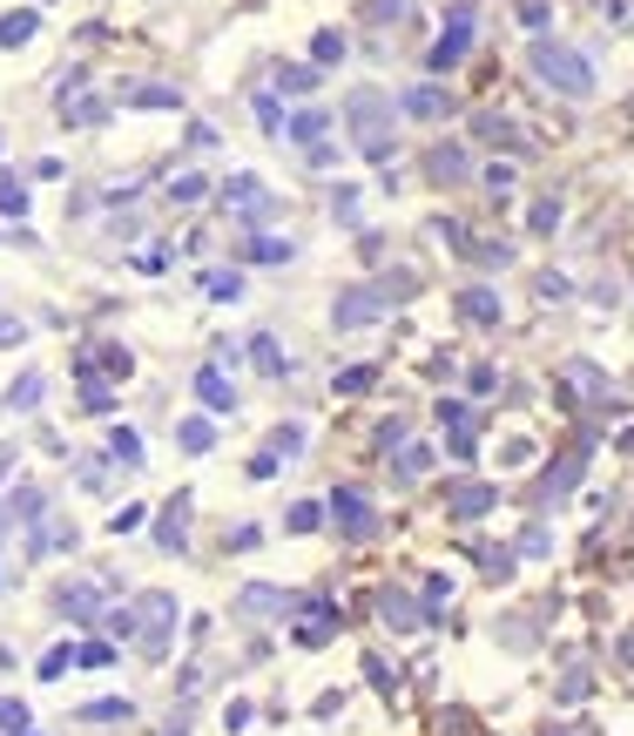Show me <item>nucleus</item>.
Returning <instances> with one entry per match:
<instances>
[{"instance_id": "c9c22d12", "label": "nucleus", "mask_w": 634, "mask_h": 736, "mask_svg": "<svg viewBox=\"0 0 634 736\" xmlns=\"http://www.w3.org/2000/svg\"><path fill=\"white\" fill-rule=\"evenodd\" d=\"M250 258H263V264H278V258H291V243H278V236H256V243H250Z\"/></svg>"}, {"instance_id": "c03bdc74", "label": "nucleus", "mask_w": 634, "mask_h": 736, "mask_svg": "<svg viewBox=\"0 0 634 736\" xmlns=\"http://www.w3.org/2000/svg\"><path fill=\"white\" fill-rule=\"evenodd\" d=\"M365 676H372V689H385V696H392V669H385V663H379V656H372V663H365Z\"/></svg>"}, {"instance_id": "473e14b6", "label": "nucleus", "mask_w": 634, "mask_h": 736, "mask_svg": "<svg viewBox=\"0 0 634 736\" xmlns=\"http://www.w3.org/2000/svg\"><path fill=\"white\" fill-rule=\"evenodd\" d=\"M372 379H379L372 365H351V372H338V392H351V399H358V392H372Z\"/></svg>"}, {"instance_id": "20e7f679", "label": "nucleus", "mask_w": 634, "mask_h": 736, "mask_svg": "<svg viewBox=\"0 0 634 736\" xmlns=\"http://www.w3.org/2000/svg\"><path fill=\"white\" fill-rule=\"evenodd\" d=\"M331 527H338L344 541H372V534H379V514H372V501L358 494V486H338V494H331Z\"/></svg>"}, {"instance_id": "0eeeda50", "label": "nucleus", "mask_w": 634, "mask_h": 736, "mask_svg": "<svg viewBox=\"0 0 634 736\" xmlns=\"http://www.w3.org/2000/svg\"><path fill=\"white\" fill-rule=\"evenodd\" d=\"M466 41H473V14H452V28L439 34V48H432V74H445V68H460V54H466Z\"/></svg>"}, {"instance_id": "6e6552de", "label": "nucleus", "mask_w": 634, "mask_h": 736, "mask_svg": "<svg viewBox=\"0 0 634 736\" xmlns=\"http://www.w3.org/2000/svg\"><path fill=\"white\" fill-rule=\"evenodd\" d=\"M243 615H256V622H291V615H298V595H284V588H243Z\"/></svg>"}, {"instance_id": "6ab92c4d", "label": "nucleus", "mask_w": 634, "mask_h": 736, "mask_svg": "<svg viewBox=\"0 0 634 736\" xmlns=\"http://www.w3.org/2000/svg\"><path fill=\"white\" fill-rule=\"evenodd\" d=\"M460 311H466V317H480V324H500V298H493L486 284H473V291H460Z\"/></svg>"}, {"instance_id": "e433bc0d", "label": "nucleus", "mask_w": 634, "mask_h": 736, "mask_svg": "<svg viewBox=\"0 0 634 736\" xmlns=\"http://www.w3.org/2000/svg\"><path fill=\"white\" fill-rule=\"evenodd\" d=\"M318 521H324V507H311V501H298V507H291V527H298V534H311Z\"/></svg>"}, {"instance_id": "423d86ee", "label": "nucleus", "mask_w": 634, "mask_h": 736, "mask_svg": "<svg viewBox=\"0 0 634 736\" xmlns=\"http://www.w3.org/2000/svg\"><path fill=\"white\" fill-rule=\"evenodd\" d=\"M183 541H190V494H175V501L155 514V547H162V554H183Z\"/></svg>"}, {"instance_id": "5701e85b", "label": "nucleus", "mask_w": 634, "mask_h": 736, "mask_svg": "<svg viewBox=\"0 0 634 736\" xmlns=\"http://www.w3.org/2000/svg\"><path fill=\"white\" fill-rule=\"evenodd\" d=\"M102 115H109V109H102L95 95H81V102L61 95V122H68V129H88V122H102Z\"/></svg>"}, {"instance_id": "a878e982", "label": "nucleus", "mask_w": 634, "mask_h": 736, "mask_svg": "<svg viewBox=\"0 0 634 736\" xmlns=\"http://www.w3.org/2000/svg\"><path fill=\"white\" fill-rule=\"evenodd\" d=\"M432 177H439V183H460V177H466V155H460V149H432Z\"/></svg>"}, {"instance_id": "f704fd0d", "label": "nucleus", "mask_w": 634, "mask_h": 736, "mask_svg": "<svg viewBox=\"0 0 634 736\" xmlns=\"http://www.w3.org/2000/svg\"><path fill=\"white\" fill-rule=\"evenodd\" d=\"M554 223H561V196H540L533 203V230H554Z\"/></svg>"}, {"instance_id": "b1692460", "label": "nucleus", "mask_w": 634, "mask_h": 736, "mask_svg": "<svg viewBox=\"0 0 634 736\" xmlns=\"http://www.w3.org/2000/svg\"><path fill=\"white\" fill-rule=\"evenodd\" d=\"M175 440H183V453H210V446H217L210 420H183V426H175Z\"/></svg>"}, {"instance_id": "f257e3e1", "label": "nucleus", "mask_w": 634, "mask_h": 736, "mask_svg": "<svg viewBox=\"0 0 634 736\" xmlns=\"http://www.w3.org/2000/svg\"><path fill=\"white\" fill-rule=\"evenodd\" d=\"M351 135L372 162H392V129H385V95L379 89H358L351 95Z\"/></svg>"}, {"instance_id": "a18cd8bd", "label": "nucleus", "mask_w": 634, "mask_h": 736, "mask_svg": "<svg viewBox=\"0 0 634 736\" xmlns=\"http://www.w3.org/2000/svg\"><path fill=\"white\" fill-rule=\"evenodd\" d=\"M8 466H14V446H0V480H8Z\"/></svg>"}, {"instance_id": "72a5a7b5", "label": "nucleus", "mask_w": 634, "mask_h": 736, "mask_svg": "<svg viewBox=\"0 0 634 736\" xmlns=\"http://www.w3.org/2000/svg\"><path fill=\"white\" fill-rule=\"evenodd\" d=\"M14 345H28V324L0 311V352H14Z\"/></svg>"}, {"instance_id": "dca6fc26", "label": "nucleus", "mask_w": 634, "mask_h": 736, "mask_svg": "<svg viewBox=\"0 0 634 736\" xmlns=\"http://www.w3.org/2000/svg\"><path fill=\"white\" fill-rule=\"evenodd\" d=\"M581 466H587V446H574V453H567V460H561L554 473H547V480H540V494H554V501H561V494H567V486L581 480Z\"/></svg>"}, {"instance_id": "49530a36", "label": "nucleus", "mask_w": 634, "mask_h": 736, "mask_svg": "<svg viewBox=\"0 0 634 736\" xmlns=\"http://www.w3.org/2000/svg\"><path fill=\"white\" fill-rule=\"evenodd\" d=\"M8 527H14V514H8V501H0V534H8Z\"/></svg>"}, {"instance_id": "ddd939ff", "label": "nucleus", "mask_w": 634, "mask_h": 736, "mask_svg": "<svg viewBox=\"0 0 634 736\" xmlns=\"http://www.w3.org/2000/svg\"><path fill=\"white\" fill-rule=\"evenodd\" d=\"M493 507V486H480V480H466V486H452V521H473V514H486Z\"/></svg>"}, {"instance_id": "2f4dec72", "label": "nucleus", "mask_w": 634, "mask_h": 736, "mask_svg": "<svg viewBox=\"0 0 634 736\" xmlns=\"http://www.w3.org/2000/svg\"><path fill=\"white\" fill-rule=\"evenodd\" d=\"M425 466H432V446H399V473L405 480H419Z\"/></svg>"}, {"instance_id": "393cba45", "label": "nucleus", "mask_w": 634, "mask_h": 736, "mask_svg": "<svg viewBox=\"0 0 634 736\" xmlns=\"http://www.w3.org/2000/svg\"><path fill=\"white\" fill-rule=\"evenodd\" d=\"M0 216H28V183H14V177H0Z\"/></svg>"}, {"instance_id": "a19ab883", "label": "nucleus", "mask_w": 634, "mask_h": 736, "mask_svg": "<svg viewBox=\"0 0 634 736\" xmlns=\"http://www.w3.org/2000/svg\"><path fill=\"white\" fill-rule=\"evenodd\" d=\"M318 61H344V34L324 28V34H318Z\"/></svg>"}, {"instance_id": "f03ea898", "label": "nucleus", "mask_w": 634, "mask_h": 736, "mask_svg": "<svg viewBox=\"0 0 634 736\" xmlns=\"http://www.w3.org/2000/svg\"><path fill=\"white\" fill-rule=\"evenodd\" d=\"M169 628H175V595H142V608H135V642H142V663H162Z\"/></svg>"}, {"instance_id": "412c9836", "label": "nucleus", "mask_w": 634, "mask_h": 736, "mask_svg": "<svg viewBox=\"0 0 634 736\" xmlns=\"http://www.w3.org/2000/svg\"><path fill=\"white\" fill-rule=\"evenodd\" d=\"M250 359H256V372H263V379H284V352H278V339H270V332H256Z\"/></svg>"}, {"instance_id": "7c9ffc66", "label": "nucleus", "mask_w": 634, "mask_h": 736, "mask_svg": "<svg viewBox=\"0 0 634 736\" xmlns=\"http://www.w3.org/2000/svg\"><path fill=\"white\" fill-rule=\"evenodd\" d=\"M203 291L210 298H243V278L237 271H203Z\"/></svg>"}, {"instance_id": "c85d7f7f", "label": "nucleus", "mask_w": 634, "mask_h": 736, "mask_svg": "<svg viewBox=\"0 0 634 736\" xmlns=\"http://www.w3.org/2000/svg\"><path fill=\"white\" fill-rule=\"evenodd\" d=\"M270 453H278V460H298V453H304V426H278V433H270Z\"/></svg>"}, {"instance_id": "4be33fe9", "label": "nucleus", "mask_w": 634, "mask_h": 736, "mask_svg": "<svg viewBox=\"0 0 634 736\" xmlns=\"http://www.w3.org/2000/svg\"><path fill=\"white\" fill-rule=\"evenodd\" d=\"M21 729H34V709L21 696H0V736H21Z\"/></svg>"}, {"instance_id": "79ce46f5", "label": "nucleus", "mask_w": 634, "mask_h": 736, "mask_svg": "<svg viewBox=\"0 0 634 736\" xmlns=\"http://www.w3.org/2000/svg\"><path fill=\"white\" fill-rule=\"evenodd\" d=\"M480 135H486V142H513V122H500V115H480Z\"/></svg>"}, {"instance_id": "aec40b11", "label": "nucleus", "mask_w": 634, "mask_h": 736, "mask_svg": "<svg viewBox=\"0 0 634 736\" xmlns=\"http://www.w3.org/2000/svg\"><path fill=\"white\" fill-rule=\"evenodd\" d=\"M68 669H74V642H54V648H48V656L34 663V676H41V683H61Z\"/></svg>"}, {"instance_id": "bb28decb", "label": "nucleus", "mask_w": 634, "mask_h": 736, "mask_svg": "<svg viewBox=\"0 0 634 736\" xmlns=\"http://www.w3.org/2000/svg\"><path fill=\"white\" fill-rule=\"evenodd\" d=\"M34 14H8V21H0V48H21V41H34Z\"/></svg>"}, {"instance_id": "1a4fd4ad", "label": "nucleus", "mask_w": 634, "mask_h": 736, "mask_svg": "<svg viewBox=\"0 0 634 736\" xmlns=\"http://www.w3.org/2000/svg\"><path fill=\"white\" fill-rule=\"evenodd\" d=\"M405 115H412V122H445V115H452V95L439 89V81H419V89L405 95Z\"/></svg>"}, {"instance_id": "9b49d317", "label": "nucleus", "mask_w": 634, "mask_h": 736, "mask_svg": "<svg viewBox=\"0 0 634 736\" xmlns=\"http://www.w3.org/2000/svg\"><path fill=\"white\" fill-rule=\"evenodd\" d=\"M41 399H48V379H41V372H21L0 405H8V413H41Z\"/></svg>"}, {"instance_id": "2eb2a0df", "label": "nucleus", "mask_w": 634, "mask_h": 736, "mask_svg": "<svg viewBox=\"0 0 634 736\" xmlns=\"http://www.w3.org/2000/svg\"><path fill=\"white\" fill-rule=\"evenodd\" d=\"M74 663H81V669H115L122 648H115L109 635H88V642H74Z\"/></svg>"}, {"instance_id": "39448f33", "label": "nucleus", "mask_w": 634, "mask_h": 736, "mask_svg": "<svg viewBox=\"0 0 634 736\" xmlns=\"http://www.w3.org/2000/svg\"><path fill=\"white\" fill-rule=\"evenodd\" d=\"M54 608H61L74 628H102V588H95V582H61V588H54Z\"/></svg>"}, {"instance_id": "ea45409f", "label": "nucleus", "mask_w": 634, "mask_h": 736, "mask_svg": "<svg viewBox=\"0 0 634 736\" xmlns=\"http://www.w3.org/2000/svg\"><path fill=\"white\" fill-rule=\"evenodd\" d=\"M486 183H493V196H506L513 190V162H486Z\"/></svg>"}, {"instance_id": "c756f323", "label": "nucleus", "mask_w": 634, "mask_h": 736, "mask_svg": "<svg viewBox=\"0 0 634 736\" xmlns=\"http://www.w3.org/2000/svg\"><path fill=\"white\" fill-rule=\"evenodd\" d=\"M324 129H331V115H324V109H304V115L291 122V135H298V142H318Z\"/></svg>"}, {"instance_id": "f8f14e48", "label": "nucleus", "mask_w": 634, "mask_h": 736, "mask_svg": "<svg viewBox=\"0 0 634 736\" xmlns=\"http://www.w3.org/2000/svg\"><path fill=\"white\" fill-rule=\"evenodd\" d=\"M379 622H385V628H419V622H425V608H412V595L385 588V595H379Z\"/></svg>"}, {"instance_id": "7ed1b4c3", "label": "nucleus", "mask_w": 634, "mask_h": 736, "mask_svg": "<svg viewBox=\"0 0 634 736\" xmlns=\"http://www.w3.org/2000/svg\"><path fill=\"white\" fill-rule=\"evenodd\" d=\"M533 61H540V81H554L561 95H587V89H594V68H581L574 48H540Z\"/></svg>"}, {"instance_id": "4c0bfd02", "label": "nucleus", "mask_w": 634, "mask_h": 736, "mask_svg": "<svg viewBox=\"0 0 634 736\" xmlns=\"http://www.w3.org/2000/svg\"><path fill=\"white\" fill-rule=\"evenodd\" d=\"M142 521H149L142 507H115V514H109V534H129V527H142Z\"/></svg>"}, {"instance_id": "37998d69", "label": "nucleus", "mask_w": 634, "mask_h": 736, "mask_svg": "<svg viewBox=\"0 0 634 736\" xmlns=\"http://www.w3.org/2000/svg\"><path fill=\"white\" fill-rule=\"evenodd\" d=\"M520 547H526V554H547V527H540V521H533V527L520 534Z\"/></svg>"}, {"instance_id": "9d476101", "label": "nucleus", "mask_w": 634, "mask_h": 736, "mask_svg": "<svg viewBox=\"0 0 634 736\" xmlns=\"http://www.w3.org/2000/svg\"><path fill=\"white\" fill-rule=\"evenodd\" d=\"M197 399L210 405V413H230V405H237V385L223 379V365H203V372H197Z\"/></svg>"}, {"instance_id": "a211bd4d", "label": "nucleus", "mask_w": 634, "mask_h": 736, "mask_svg": "<svg viewBox=\"0 0 634 736\" xmlns=\"http://www.w3.org/2000/svg\"><path fill=\"white\" fill-rule=\"evenodd\" d=\"M109 460L115 466H142V433L135 426H109Z\"/></svg>"}, {"instance_id": "f3484780", "label": "nucleus", "mask_w": 634, "mask_h": 736, "mask_svg": "<svg viewBox=\"0 0 634 736\" xmlns=\"http://www.w3.org/2000/svg\"><path fill=\"white\" fill-rule=\"evenodd\" d=\"M135 703L129 696H95V703H81V723H129Z\"/></svg>"}, {"instance_id": "4468645a", "label": "nucleus", "mask_w": 634, "mask_h": 736, "mask_svg": "<svg viewBox=\"0 0 634 736\" xmlns=\"http://www.w3.org/2000/svg\"><path fill=\"white\" fill-rule=\"evenodd\" d=\"M372 317H379V298H372V291H344V298H338V332L372 324Z\"/></svg>"}, {"instance_id": "cd10ccee", "label": "nucleus", "mask_w": 634, "mask_h": 736, "mask_svg": "<svg viewBox=\"0 0 634 736\" xmlns=\"http://www.w3.org/2000/svg\"><path fill=\"white\" fill-rule=\"evenodd\" d=\"M88 359H95V365H109L115 379H129V372H135V359H129V345H95V352H88Z\"/></svg>"}, {"instance_id": "58836bf2", "label": "nucleus", "mask_w": 634, "mask_h": 736, "mask_svg": "<svg viewBox=\"0 0 634 736\" xmlns=\"http://www.w3.org/2000/svg\"><path fill=\"white\" fill-rule=\"evenodd\" d=\"M256 122H263V135L284 129V115H278V102H270V95H256Z\"/></svg>"}]
</instances>
